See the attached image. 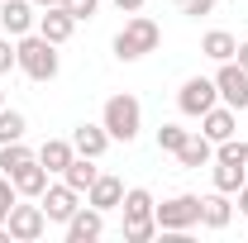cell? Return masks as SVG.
<instances>
[{"label": "cell", "mask_w": 248, "mask_h": 243, "mask_svg": "<svg viewBox=\"0 0 248 243\" xmlns=\"http://www.w3.org/2000/svg\"><path fill=\"white\" fill-rule=\"evenodd\" d=\"M157 43H162V29H157L148 15H134V19L115 33V58L120 62H139V58H148V53H157Z\"/></svg>", "instance_id": "1"}, {"label": "cell", "mask_w": 248, "mask_h": 243, "mask_svg": "<svg viewBox=\"0 0 248 243\" xmlns=\"http://www.w3.org/2000/svg\"><path fill=\"white\" fill-rule=\"evenodd\" d=\"M15 48H19V72H24L29 81H53V76H58V43H48L38 29L24 33Z\"/></svg>", "instance_id": "2"}, {"label": "cell", "mask_w": 248, "mask_h": 243, "mask_svg": "<svg viewBox=\"0 0 248 243\" xmlns=\"http://www.w3.org/2000/svg\"><path fill=\"white\" fill-rule=\"evenodd\" d=\"M100 124H105V134H110V138L134 143V138H139V129H143V105H139L134 95H110V100H105V110H100Z\"/></svg>", "instance_id": "3"}, {"label": "cell", "mask_w": 248, "mask_h": 243, "mask_svg": "<svg viewBox=\"0 0 248 243\" xmlns=\"http://www.w3.org/2000/svg\"><path fill=\"white\" fill-rule=\"evenodd\" d=\"M153 219L162 234H186L201 224V196H172V200L153 205Z\"/></svg>", "instance_id": "4"}, {"label": "cell", "mask_w": 248, "mask_h": 243, "mask_svg": "<svg viewBox=\"0 0 248 243\" xmlns=\"http://www.w3.org/2000/svg\"><path fill=\"white\" fill-rule=\"evenodd\" d=\"M210 105H219L215 76H186L182 91H177V110H182V115H191V120H201Z\"/></svg>", "instance_id": "5"}, {"label": "cell", "mask_w": 248, "mask_h": 243, "mask_svg": "<svg viewBox=\"0 0 248 243\" xmlns=\"http://www.w3.org/2000/svg\"><path fill=\"white\" fill-rule=\"evenodd\" d=\"M215 91H219V100H224L229 110H248V72H244L234 58L219 62V72H215Z\"/></svg>", "instance_id": "6"}, {"label": "cell", "mask_w": 248, "mask_h": 243, "mask_svg": "<svg viewBox=\"0 0 248 243\" xmlns=\"http://www.w3.org/2000/svg\"><path fill=\"white\" fill-rule=\"evenodd\" d=\"M10 239L15 243H33V239H43L48 234V214H43V205H19L15 200V210H10Z\"/></svg>", "instance_id": "7"}, {"label": "cell", "mask_w": 248, "mask_h": 243, "mask_svg": "<svg viewBox=\"0 0 248 243\" xmlns=\"http://www.w3.org/2000/svg\"><path fill=\"white\" fill-rule=\"evenodd\" d=\"M38 205H43V214H48V224H67L72 214L81 210V191H72V186H48L43 196H38Z\"/></svg>", "instance_id": "8"}, {"label": "cell", "mask_w": 248, "mask_h": 243, "mask_svg": "<svg viewBox=\"0 0 248 243\" xmlns=\"http://www.w3.org/2000/svg\"><path fill=\"white\" fill-rule=\"evenodd\" d=\"M100 234H105V210H95V205H81L67 219V243H95Z\"/></svg>", "instance_id": "9"}, {"label": "cell", "mask_w": 248, "mask_h": 243, "mask_svg": "<svg viewBox=\"0 0 248 243\" xmlns=\"http://www.w3.org/2000/svg\"><path fill=\"white\" fill-rule=\"evenodd\" d=\"M33 24H38V15H33V0H5V5H0V29L10 33V38H24V33H33Z\"/></svg>", "instance_id": "10"}, {"label": "cell", "mask_w": 248, "mask_h": 243, "mask_svg": "<svg viewBox=\"0 0 248 243\" xmlns=\"http://www.w3.org/2000/svg\"><path fill=\"white\" fill-rule=\"evenodd\" d=\"M33 29L43 33V38H48V43H67V38H72V29H77V19H72V15H67V5H48V10H38V24H33Z\"/></svg>", "instance_id": "11"}, {"label": "cell", "mask_w": 248, "mask_h": 243, "mask_svg": "<svg viewBox=\"0 0 248 243\" xmlns=\"http://www.w3.org/2000/svg\"><path fill=\"white\" fill-rule=\"evenodd\" d=\"M120 200H124V182L110 172H100L86 191V205H95V210H120Z\"/></svg>", "instance_id": "12"}, {"label": "cell", "mask_w": 248, "mask_h": 243, "mask_svg": "<svg viewBox=\"0 0 248 243\" xmlns=\"http://www.w3.org/2000/svg\"><path fill=\"white\" fill-rule=\"evenodd\" d=\"M48 177H53V172H48V167H43V162L33 157V162H24V167H19V172L10 177V182H15V191H19V196H29V200H38V196L48 191Z\"/></svg>", "instance_id": "13"}, {"label": "cell", "mask_w": 248, "mask_h": 243, "mask_svg": "<svg viewBox=\"0 0 248 243\" xmlns=\"http://www.w3.org/2000/svg\"><path fill=\"white\" fill-rule=\"evenodd\" d=\"M229 219H234V205H229V196L215 191V196H201V224L205 229H229Z\"/></svg>", "instance_id": "14"}, {"label": "cell", "mask_w": 248, "mask_h": 243, "mask_svg": "<svg viewBox=\"0 0 248 243\" xmlns=\"http://www.w3.org/2000/svg\"><path fill=\"white\" fill-rule=\"evenodd\" d=\"M72 148L81 152V157H100V152L110 148V134H105V124H77V134H72Z\"/></svg>", "instance_id": "15"}, {"label": "cell", "mask_w": 248, "mask_h": 243, "mask_svg": "<svg viewBox=\"0 0 248 243\" xmlns=\"http://www.w3.org/2000/svg\"><path fill=\"white\" fill-rule=\"evenodd\" d=\"M177 162H182V167H210V162H215V143H210L205 134H186V143L177 148Z\"/></svg>", "instance_id": "16"}, {"label": "cell", "mask_w": 248, "mask_h": 243, "mask_svg": "<svg viewBox=\"0 0 248 243\" xmlns=\"http://www.w3.org/2000/svg\"><path fill=\"white\" fill-rule=\"evenodd\" d=\"M201 124H205L201 134H205L210 143H224V138H234V110H229V105H210V110L201 115Z\"/></svg>", "instance_id": "17"}, {"label": "cell", "mask_w": 248, "mask_h": 243, "mask_svg": "<svg viewBox=\"0 0 248 243\" xmlns=\"http://www.w3.org/2000/svg\"><path fill=\"white\" fill-rule=\"evenodd\" d=\"M120 210H124V224H143V219H153V196H148L143 186H129L124 200H120Z\"/></svg>", "instance_id": "18"}, {"label": "cell", "mask_w": 248, "mask_h": 243, "mask_svg": "<svg viewBox=\"0 0 248 243\" xmlns=\"http://www.w3.org/2000/svg\"><path fill=\"white\" fill-rule=\"evenodd\" d=\"M72 157H77V148H72V138H48V143H43V148H38V162H43V167H48V172H67V162H72Z\"/></svg>", "instance_id": "19"}, {"label": "cell", "mask_w": 248, "mask_h": 243, "mask_svg": "<svg viewBox=\"0 0 248 243\" xmlns=\"http://www.w3.org/2000/svg\"><path fill=\"white\" fill-rule=\"evenodd\" d=\"M95 177H100V172H95V157H81V152H77V157L67 162V172H62V182L72 186V191H81V196L91 191Z\"/></svg>", "instance_id": "20"}, {"label": "cell", "mask_w": 248, "mask_h": 243, "mask_svg": "<svg viewBox=\"0 0 248 243\" xmlns=\"http://www.w3.org/2000/svg\"><path fill=\"white\" fill-rule=\"evenodd\" d=\"M201 53H205V58H215V62H229L234 53H239V38H234V33H224V29H210L205 38H201Z\"/></svg>", "instance_id": "21"}, {"label": "cell", "mask_w": 248, "mask_h": 243, "mask_svg": "<svg viewBox=\"0 0 248 243\" xmlns=\"http://www.w3.org/2000/svg\"><path fill=\"white\" fill-rule=\"evenodd\" d=\"M210 177H215V191L234 196V191L248 182V167H244V162H219V157H215V172H210Z\"/></svg>", "instance_id": "22"}, {"label": "cell", "mask_w": 248, "mask_h": 243, "mask_svg": "<svg viewBox=\"0 0 248 243\" xmlns=\"http://www.w3.org/2000/svg\"><path fill=\"white\" fill-rule=\"evenodd\" d=\"M33 157H38V152L24 148V138H19V143H0V172H5V177H15V172H19L24 162H33Z\"/></svg>", "instance_id": "23"}, {"label": "cell", "mask_w": 248, "mask_h": 243, "mask_svg": "<svg viewBox=\"0 0 248 243\" xmlns=\"http://www.w3.org/2000/svg\"><path fill=\"white\" fill-rule=\"evenodd\" d=\"M24 129H29V124H24L19 110H5V105H0V143H19Z\"/></svg>", "instance_id": "24"}, {"label": "cell", "mask_w": 248, "mask_h": 243, "mask_svg": "<svg viewBox=\"0 0 248 243\" xmlns=\"http://www.w3.org/2000/svg\"><path fill=\"white\" fill-rule=\"evenodd\" d=\"M186 134H191V129H182V124H162V129H157V148H162V152H177L186 143Z\"/></svg>", "instance_id": "25"}, {"label": "cell", "mask_w": 248, "mask_h": 243, "mask_svg": "<svg viewBox=\"0 0 248 243\" xmlns=\"http://www.w3.org/2000/svg\"><path fill=\"white\" fill-rule=\"evenodd\" d=\"M162 229H157V219H143V224H124V239L129 243H148V239H157Z\"/></svg>", "instance_id": "26"}, {"label": "cell", "mask_w": 248, "mask_h": 243, "mask_svg": "<svg viewBox=\"0 0 248 243\" xmlns=\"http://www.w3.org/2000/svg\"><path fill=\"white\" fill-rule=\"evenodd\" d=\"M62 5H67V15H72L77 24H81V19H91L95 10H100V0H62Z\"/></svg>", "instance_id": "27"}, {"label": "cell", "mask_w": 248, "mask_h": 243, "mask_svg": "<svg viewBox=\"0 0 248 243\" xmlns=\"http://www.w3.org/2000/svg\"><path fill=\"white\" fill-rule=\"evenodd\" d=\"M10 67H19V48H15V43H10V33H5V38H0V76H5Z\"/></svg>", "instance_id": "28"}, {"label": "cell", "mask_w": 248, "mask_h": 243, "mask_svg": "<svg viewBox=\"0 0 248 243\" xmlns=\"http://www.w3.org/2000/svg\"><path fill=\"white\" fill-rule=\"evenodd\" d=\"M177 10L191 15V19H201V15H210V10H215V0H177Z\"/></svg>", "instance_id": "29"}, {"label": "cell", "mask_w": 248, "mask_h": 243, "mask_svg": "<svg viewBox=\"0 0 248 243\" xmlns=\"http://www.w3.org/2000/svg\"><path fill=\"white\" fill-rule=\"evenodd\" d=\"M0 200H5V205H15V200H19V191H15V182H10L5 172H0Z\"/></svg>", "instance_id": "30"}, {"label": "cell", "mask_w": 248, "mask_h": 243, "mask_svg": "<svg viewBox=\"0 0 248 243\" xmlns=\"http://www.w3.org/2000/svg\"><path fill=\"white\" fill-rule=\"evenodd\" d=\"M115 5H120L124 15H139V10H143V0H115Z\"/></svg>", "instance_id": "31"}, {"label": "cell", "mask_w": 248, "mask_h": 243, "mask_svg": "<svg viewBox=\"0 0 248 243\" xmlns=\"http://www.w3.org/2000/svg\"><path fill=\"white\" fill-rule=\"evenodd\" d=\"M234 196H239V214H248V182L239 186V191H234Z\"/></svg>", "instance_id": "32"}, {"label": "cell", "mask_w": 248, "mask_h": 243, "mask_svg": "<svg viewBox=\"0 0 248 243\" xmlns=\"http://www.w3.org/2000/svg\"><path fill=\"white\" fill-rule=\"evenodd\" d=\"M234 62H239V67H244V72H248V38H244V43H239V53H234Z\"/></svg>", "instance_id": "33"}, {"label": "cell", "mask_w": 248, "mask_h": 243, "mask_svg": "<svg viewBox=\"0 0 248 243\" xmlns=\"http://www.w3.org/2000/svg\"><path fill=\"white\" fill-rule=\"evenodd\" d=\"M10 210H15V205H5V200H0V224H5V219H10Z\"/></svg>", "instance_id": "34"}, {"label": "cell", "mask_w": 248, "mask_h": 243, "mask_svg": "<svg viewBox=\"0 0 248 243\" xmlns=\"http://www.w3.org/2000/svg\"><path fill=\"white\" fill-rule=\"evenodd\" d=\"M33 5H38V10H48V5H62V0H33Z\"/></svg>", "instance_id": "35"}, {"label": "cell", "mask_w": 248, "mask_h": 243, "mask_svg": "<svg viewBox=\"0 0 248 243\" xmlns=\"http://www.w3.org/2000/svg\"><path fill=\"white\" fill-rule=\"evenodd\" d=\"M0 105H5V95H0Z\"/></svg>", "instance_id": "36"}]
</instances>
